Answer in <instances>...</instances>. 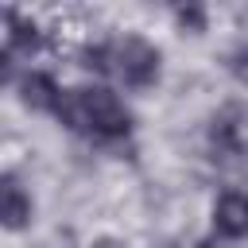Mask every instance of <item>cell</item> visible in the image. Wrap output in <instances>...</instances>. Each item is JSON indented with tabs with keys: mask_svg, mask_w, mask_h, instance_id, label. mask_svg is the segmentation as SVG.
I'll list each match as a JSON object with an SVG mask.
<instances>
[{
	"mask_svg": "<svg viewBox=\"0 0 248 248\" xmlns=\"http://www.w3.org/2000/svg\"><path fill=\"white\" fill-rule=\"evenodd\" d=\"M54 116L70 132L97 136V140H112V136H124L132 128V116L120 105V97L101 89V85H93V89H62V101H58Z\"/></svg>",
	"mask_w": 248,
	"mask_h": 248,
	"instance_id": "obj_1",
	"label": "cell"
},
{
	"mask_svg": "<svg viewBox=\"0 0 248 248\" xmlns=\"http://www.w3.org/2000/svg\"><path fill=\"white\" fill-rule=\"evenodd\" d=\"M105 58H108V70L128 85V89H147L159 81V50L140 39V35H124V39H112L105 46Z\"/></svg>",
	"mask_w": 248,
	"mask_h": 248,
	"instance_id": "obj_2",
	"label": "cell"
},
{
	"mask_svg": "<svg viewBox=\"0 0 248 248\" xmlns=\"http://www.w3.org/2000/svg\"><path fill=\"white\" fill-rule=\"evenodd\" d=\"M213 229L229 240L248 236V194H240V190L221 194L217 205H213Z\"/></svg>",
	"mask_w": 248,
	"mask_h": 248,
	"instance_id": "obj_3",
	"label": "cell"
},
{
	"mask_svg": "<svg viewBox=\"0 0 248 248\" xmlns=\"http://www.w3.org/2000/svg\"><path fill=\"white\" fill-rule=\"evenodd\" d=\"M16 89H19V101H23L27 108H35V112H58L62 89L54 85L50 74H43V70H27V74L19 78Z\"/></svg>",
	"mask_w": 248,
	"mask_h": 248,
	"instance_id": "obj_4",
	"label": "cell"
},
{
	"mask_svg": "<svg viewBox=\"0 0 248 248\" xmlns=\"http://www.w3.org/2000/svg\"><path fill=\"white\" fill-rule=\"evenodd\" d=\"M0 221H4V229H12V232H19V229L31 221V198H27V190L16 182V174H4V178H0Z\"/></svg>",
	"mask_w": 248,
	"mask_h": 248,
	"instance_id": "obj_5",
	"label": "cell"
},
{
	"mask_svg": "<svg viewBox=\"0 0 248 248\" xmlns=\"http://www.w3.org/2000/svg\"><path fill=\"white\" fill-rule=\"evenodd\" d=\"M39 46V27L19 19V12H8V31H4V50L8 54H31Z\"/></svg>",
	"mask_w": 248,
	"mask_h": 248,
	"instance_id": "obj_6",
	"label": "cell"
},
{
	"mask_svg": "<svg viewBox=\"0 0 248 248\" xmlns=\"http://www.w3.org/2000/svg\"><path fill=\"white\" fill-rule=\"evenodd\" d=\"M229 74H232L240 85H248V43H240V46L229 50Z\"/></svg>",
	"mask_w": 248,
	"mask_h": 248,
	"instance_id": "obj_7",
	"label": "cell"
},
{
	"mask_svg": "<svg viewBox=\"0 0 248 248\" xmlns=\"http://www.w3.org/2000/svg\"><path fill=\"white\" fill-rule=\"evenodd\" d=\"M178 23L198 35V31H205V12L202 8H178Z\"/></svg>",
	"mask_w": 248,
	"mask_h": 248,
	"instance_id": "obj_8",
	"label": "cell"
},
{
	"mask_svg": "<svg viewBox=\"0 0 248 248\" xmlns=\"http://www.w3.org/2000/svg\"><path fill=\"white\" fill-rule=\"evenodd\" d=\"M89 248H124V244H120V240H112V236H101V240H93Z\"/></svg>",
	"mask_w": 248,
	"mask_h": 248,
	"instance_id": "obj_9",
	"label": "cell"
}]
</instances>
